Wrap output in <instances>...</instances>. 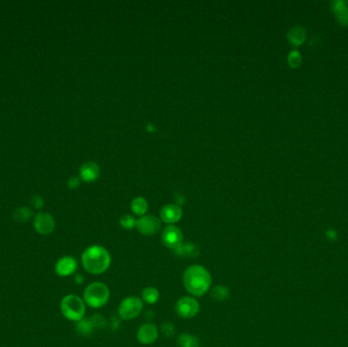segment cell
<instances>
[{
	"instance_id": "cell-1",
	"label": "cell",
	"mask_w": 348,
	"mask_h": 347,
	"mask_svg": "<svg viewBox=\"0 0 348 347\" xmlns=\"http://www.w3.org/2000/svg\"><path fill=\"white\" fill-rule=\"evenodd\" d=\"M182 283L192 296L201 297L210 290L212 277L204 266L192 265L186 269L182 275Z\"/></svg>"
},
{
	"instance_id": "cell-2",
	"label": "cell",
	"mask_w": 348,
	"mask_h": 347,
	"mask_svg": "<svg viewBox=\"0 0 348 347\" xmlns=\"http://www.w3.org/2000/svg\"><path fill=\"white\" fill-rule=\"evenodd\" d=\"M84 269L93 275L105 273L111 265V255L102 245H90L81 254Z\"/></svg>"
},
{
	"instance_id": "cell-3",
	"label": "cell",
	"mask_w": 348,
	"mask_h": 347,
	"mask_svg": "<svg viewBox=\"0 0 348 347\" xmlns=\"http://www.w3.org/2000/svg\"><path fill=\"white\" fill-rule=\"evenodd\" d=\"M60 309L64 318L70 321L78 322L85 317L86 304L78 295L68 294L61 300Z\"/></svg>"
},
{
	"instance_id": "cell-4",
	"label": "cell",
	"mask_w": 348,
	"mask_h": 347,
	"mask_svg": "<svg viewBox=\"0 0 348 347\" xmlns=\"http://www.w3.org/2000/svg\"><path fill=\"white\" fill-rule=\"evenodd\" d=\"M110 299V290L108 286L102 282H93L84 290V302L93 308L104 307Z\"/></svg>"
},
{
	"instance_id": "cell-5",
	"label": "cell",
	"mask_w": 348,
	"mask_h": 347,
	"mask_svg": "<svg viewBox=\"0 0 348 347\" xmlns=\"http://www.w3.org/2000/svg\"><path fill=\"white\" fill-rule=\"evenodd\" d=\"M144 308L143 301L138 296H127L122 300L118 306V316L120 319L129 321L136 319L142 312Z\"/></svg>"
},
{
	"instance_id": "cell-6",
	"label": "cell",
	"mask_w": 348,
	"mask_h": 347,
	"mask_svg": "<svg viewBox=\"0 0 348 347\" xmlns=\"http://www.w3.org/2000/svg\"><path fill=\"white\" fill-rule=\"evenodd\" d=\"M175 312L182 319H192L200 311V304L195 297L192 295L182 296L175 304Z\"/></svg>"
},
{
	"instance_id": "cell-7",
	"label": "cell",
	"mask_w": 348,
	"mask_h": 347,
	"mask_svg": "<svg viewBox=\"0 0 348 347\" xmlns=\"http://www.w3.org/2000/svg\"><path fill=\"white\" fill-rule=\"evenodd\" d=\"M161 240L164 246H166L169 250L175 251L181 243H184V234L177 226L168 225L163 230Z\"/></svg>"
},
{
	"instance_id": "cell-8",
	"label": "cell",
	"mask_w": 348,
	"mask_h": 347,
	"mask_svg": "<svg viewBox=\"0 0 348 347\" xmlns=\"http://www.w3.org/2000/svg\"><path fill=\"white\" fill-rule=\"evenodd\" d=\"M137 228L141 234L151 236L156 234L160 230L161 221L153 215H147L138 220Z\"/></svg>"
},
{
	"instance_id": "cell-9",
	"label": "cell",
	"mask_w": 348,
	"mask_h": 347,
	"mask_svg": "<svg viewBox=\"0 0 348 347\" xmlns=\"http://www.w3.org/2000/svg\"><path fill=\"white\" fill-rule=\"evenodd\" d=\"M34 228L38 233L48 235L53 232L55 228V221L50 214L39 213L34 219Z\"/></svg>"
},
{
	"instance_id": "cell-10",
	"label": "cell",
	"mask_w": 348,
	"mask_h": 347,
	"mask_svg": "<svg viewBox=\"0 0 348 347\" xmlns=\"http://www.w3.org/2000/svg\"><path fill=\"white\" fill-rule=\"evenodd\" d=\"M159 336V330L156 325L152 323H146L142 325L137 332V339L141 344L150 345L153 344Z\"/></svg>"
},
{
	"instance_id": "cell-11",
	"label": "cell",
	"mask_w": 348,
	"mask_h": 347,
	"mask_svg": "<svg viewBox=\"0 0 348 347\" xmlns=\"http://www.w3.org/2000/svg\"><path fill=\"white\" fill-rule=\"evenodd\" d=\"M77 269V262L71 256L60 258L55 264V273L60 277L73 275Z\"/></svg>"
},
{
	"instance_id": "cell-12",
	"label": "cell",
	"mask_w": 348,
	"mask_h": 347,
	"mask_svg": "<svg viewBox=\"0 0 348 347\" xmlns=\"http://www.w3.org/2000/svg\"><path fill=\"white\" fill-rule=\"evenodd\" d=\"M160 216L163 222L167 224H174L178 222L182 217V210L179 206L174 204H169L164 206L160 212Z\"/></svg>"
},
{
	"instance_id": "cell-13",
	"label": "cell",
	"mask_w": 348,
	"mask_h": 347,
	"mask_svg": "<svg viewBox=\"0 0 348 347\" xmlns=\"http://www.w3.org/2000/svg\"><path fill=\"white\" fill-rule=\"evenodd\" d=\"M331 9L335 14L337 22L341 26H348V5L343 0H335L331 2Z\"/></svg>"
},
{
	"instance_id": "cell-14",
	"label": "cell",
	"mask_w": 348,
	"mask_h": 347,
	"mask_svg": "<svg viewBox=\"0 0 348 347\" xmlns=\"http://www.w3.org/2000/svg\"><path fill=\"white\" fill-rule=\"evenodd\" d=\"M288 43L293 47L302 46L307 40V30L302 26H294L287 32Z\"/></svg>"
},
{
	"instance_id": "cell-15",
	"label": "cell",
	"mask_w": 348,
	"mask_h": 347,
	"mask_svg": "<svg viewBox=\"0 0 348 347\" xmlns=\"http://www.w3.org/2000/svg\"><path fill=\"white\" fill-rule=\"evenodd\" d=\"M99 174H100V169L95 162H86L80 167V177L87 183L96 180Z\"/></svg>"
},
{
	"instance_id": "cell-16",
	"label": "cell",
	"mask_w": 348,
	"mask_h": 347,
	"mask_svg": "<svg viewBox=\"0 0 348 347\" xmlns=\"http://www.w3.org/2000/svg\"><path fill=\"white\" fill-rule=\"evenodd\" d=\"M175 255H177L178 257H182V258H196L198 255H200V250H198V247L193 244V243H181L177 249L174 251Z\"/></svg>"
},
{
	"instance_id": "cell-17",
	"label": "cell",
	"mask_w": 348,
	"mask_h": 347,
	"mask_svg": "<svg viewBox=\"0 0 348 347\" xmlns=\"http://www.w3.org/2000/svg\"><path fill=\"white\" fill-rule=\"evenodd\" d=\"M76 328L77 333L85 337H90L96 330L91 318H84L77 322Z\"/></svg>"
},
{
	"instance_id": "cell-18",
	"label": "cell",
	"mask_w": 348,
	"mask_h": 347,
	"mask_svg": "<svg viewBox=\"0 0 348 347\" xmlns=\"http://www.w3.org/2000/svg\"><path fill=\"white\" fill-rule=\"evenodd\" d=\"M160 299V292L154 286H147L142 291V301L148 305H154Z\"/></svg>"
},
{
	"instance_id": "cell-19",
	"label": "cell",
	"mask_w": 348,
	"mask_h": 347,
	"mask_svg": "<svg viewBox=\"0 0 348 347\" xmlns=\"http://www.w3.org/2000/svg\"><path fill=\"white\" fill-rule=\"evenodd\" d=\"M200 339L196 335L190 333H181L177 338L179 347H200Z\"/></svg>"
},
{
	"instance_id": "cell-20",
	"label": "cell",
	"mask_w": 348,
	"mask_h": 347,
	"mask_svg": "<svg viewBox=\"0 0 348 347\" xmlns=\"http://www.w3.org/2000/svg\"><path fill=\"white\" fill-rule=\"evenodd\" d=\"M210 296L214 302L221 303L226 301L230 296V290L225 285H217L211 289Z\"/></svg>"
},
{
	"instance_id": "cell-21",
	"label": "cell",
	"mask_w": 348,
	"mask_h": 347,
	"mask_svg": "<svg viewBox=\"0 0 348 347\" xmlns=\"http://www.w3.org/2000/svg\"><path fill=\"white\" fill-rule=\"evenodd\" d=\"M130 208H131V211L134 212L136 215L143 216V215H145L148 210V203L144 199V197L139 196V197H136V199L131 202Z\"/></svg>"
},
{
	"instance_id": "cell-22",
	"label": "cell",
	"mask_w": 348,
	"mask_h": 347,
	"mask_svg": "<svg viewBox=\"0 0 348 347\" xmlns=\"http://www.w3.org/2000/svg\"><path fill=\"white\" fill-rule=\"evenodd\" d=\"M32 215L33 212L31 211V209L27 207H21L14 211L13 219L18 222H26L32 217Z\"/></svg>"
},
{
	"instance_id": "cell-23",
	"label": "cell",
	"mask_w": 348,
	"mask_h": 347,
	"mask_svg": "<svg viewBox=\"0 0 348 347\" xmlns=\"http://www.w3.org/2000/svg\"><path fill=\"white\" fill-rule=\"evenodd\" d=\"M287 62L289 64V67L292 69H297L300 68L303 62V57L301 52L294 49V50H291L287 56Z\"/></svg>"
},
{
	"instance_id": "cell-24",
	"label": "cell",
	"mask_w": 348,
	"mask_h": 347,
	"mask_svg": "<svg viewBox=\"0 0 348 347\" xmlns=\"http://www.w3.org/2000/svg\"><path fill=\"white\" fill-rule=\"evenodd\" d=\"M120 225L122 228L124 229H132L134 227H137V222L138 220H136L135 217H132L131 215H122L120 218Z\"/></svg>"
},
{
	"instance_id": "cell-25",
	"label": "cell",
	"mask_w": 348,
	"mask_h": 347,
	"mask_svg": "<svg viewBox=\"0 0 348 347\" xmlns=\"http://www.w3.org/2000/svg\"><path fill=\"white\" fill-rule=\"evenodd\" d=\"M160 331H161V333H162L165 337H166V338H170V337H172V336L174 335V333H175V327H174L171 323H169V322H165V323H163V324L161 325Z\"/></svg>"
},
{
	"instance_id": "cell-26",
	"label": "cell",
	"mask_w": 348,
	"mask_h": 347,
	"mask_svg": "<svg viewBox=\"0 0 348 347\" xmlns=\"http://www.w3.org/2000/svg\"><path fill=\"white\" fill-rule=\"evenodd\" d=\"M90 318L96 329H103L107 326V320L105 319L104 316L100 315V313H95V315H93Z\"/></svg>"
},
{
	"instance_id": "cell-27",
	"label": "cell",
	"mask_w": 348,
	"mask_h": 347,
	"mask_svg": "<svg viewBox=\"0 0 348 347\" xmlns=\"http://www.w3.org/2000/svg\"><path fill=\"white\" fill-rule=\"evenodd\" d=\"M32 204L33 206H34L36 209H42L43 206H44V202H43V199L41 196L39 195H35V196H33V199H32Z\"/></svg>"
},
{
	"instance_id": "cell-28",
	"label": "cell",
	"mask_w": 348,
	"mask_h": 347,
	"mask_svg": "<svg viewBox=\"0 0 348 347\" xmlns=\"http://www.w3.org/2000/svg\"><path fill=\"white\" fill-rule=\"evenodd\" d=\"M79 186V179L77 177H72L69 180L70 189H77Z\"/></svg>"
},
{
	"instance_id": "cell-29",
	"label": "cell",
	"mask_w": 348,
	"mask_h": 347,
	"mask_svg": "<svg viewBox=\"0 0 348 347\" xmlns=\"http://www.w3.org/2000/svg\"><path fill=\"white\" fill-rule=\"evenodd\" d=\"M75 281H76L77 284L80 285V284H82V282H84V277H82V276L79 275V274H77V275L75 276Z\"/></svg>"
}]
</instances>
